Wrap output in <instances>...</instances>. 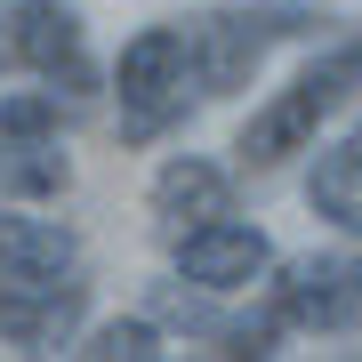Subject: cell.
<instances>
[{
  "instance_id": "obj_1",
  "label": "cell",
  "mask_w": 362,
  "mask_h": 362,
  "mask_svg": "<svg viewBox=\"0 0 362 362\" xmlns=\"http://www.w3.org/2000/svg\"><path fill=\"white\" fill-rule=\"evenodd\" d=\"M354 81H362V40H346V49H330L322 65H306L290 81V89H274L258 113H250V129H242V169H274V161H290V153H306V137L322 129V121L338 113V105L354 97Z\"/></svg>"
},
{
  "instance_id": "obj_2",
  "label": "cell",
  "mask_w": 362,
  "mask_h": 362,
  "mask_svg": "<svg viewBox=\"0 0 362 362\" xmlns=\"http://www.w3.org/2000/svg\"><path fill=\"white\" fill-rule=\"evenodd\" d=\"M290 33H314V16L306 8H226V16H202L194 25V97H233L266 65V49L290 40Z\"/></svg>"
},
{
  "instance_id": "obj_3",
  "label": "cell",
  "mask_w": 362,
  "mask_h": 362,
  "mask_svg": "<svg viewBox=\"0 0 362 362\" xmlns=\"http://www.w3.org/2000/svg\"><path fill=\"white\" fill-rule=\"evenodd\" d=\"M185 73H194V33H177V25H153L121 49L113 89L129 105V137H153L185 113Z\"/></svg>"
},
{
  "instance_id": "obj_4",
  "label": "cell",
  "mask_w": 362,
  "mask_h": 362,
  "mask_svg": "<svg viewBox=\"0 0 362 362\" xmlns=\"http://www.w3.org/2000/svg\"><path fill=\"white\" fill-rule=\"evenodd\" d=\"M8 57H16L25 73H40V81H65L73 97L97 81L73 0H8Z\"/></svg>"
},
{
  "instance_id": "obj_5",
  "label": "cell",
  "mask_w": 362,
  "mask_h": 362,
  "mask_svg": "<svg viewBox=\"0 0 362 362\" xmlns=\"http://www.w3.org/2000/svg\"><path fill=\"white\" fill-rule=\"evenodd\" d=\"M274 314L298 330H354L362 322V258H298L282 282H274Z\"/></svg>"
},
{
  "instance_id": "obj_6",
  "label": "cell",
  "mask_w": 362,
  "mask_h": 362,
  "mask_svg": "<svg viewBox=\"0 0 362 362\" xmlns=\"http://www.w3.org/2000/svg\"><path fill=\"white\" fill-rule=\"evenodd\" d=\"M274 258V242L258 226H233V218H209L194 233H177V274H185V290H209V298H226V290H250L266 274Z\"/></svg>"
},
{
  "instance_id": "obj_7",
  "label": "cell",
  "mask_w": 362,
  "mask_h": 362,
  "mask_svg": "<svg viewBox=\"0 0 362 362\" xmlns=\"http://www.w3.org/2000/svg\"><path fill=\"white\" fill-rule=\"evenodd\" d=\"M81 298H89L81 282H16V274H0V338L33 346V354L65 346L81 322Z\"/></svg>"
},
{
  "instance_id": "obj_8",
  "label": "cell",
  "mask_w": 362,
  "mask_h": 362,
  "mask_svg": "<svg viewBox=\"0 0 362 362\" xmlns=\"http://www.w3.org/2000/svg\"><path fill=\"white\" fill-rule=\"evenodd\" d=\"M226 202H233L226 169L202 161V153H177V161L153 169V218H161L169 233H194V226H209V218H226Z\"/></svg>"
},
{
  "instance_id": "obj_9",
  "label": "cell",
  "mask_w": 362,
  "mask_h": 362,
  "mask_svg": "<svg viewBox=\"0 0 362 362\" xmlns=\"http://www.w3.org/2000/svg\"><path fill=\"white\" fill-rule=\"evenodd\" d=\"M81 242L57 218H0V274L16 282H73Z\"/></svg>"
},
{
  "instance_id": "obj_10",
  "label": "cell",
  "mask_w": 362,
  "mask_h": 362,
  "mask_svg": "<svg viewBox=\"0 0 362 362\" xmlns=\"http://www.w3.org/2000/svg\"><path fill=\"white\" fill-rule=\"evenodd\" d=\"M73 185V161L57 153V137H0V194L8 202H57Z\"/></svg>"
},
{
  "instance_id": "obj_11",
  "label": "cell",
  "mask_w": 362,
  "mask_h": 362,
  "mask_svg": "<svg viewBox=\"0 0 362 362\" xmlns=\"http://www.w3.org/2000/svg\"><path fill=\"white\" fill-rule=\"evenodd\" d=\"M306 202L322 209L330 226L362 233V129H354L346 145H330L322 161H314V185H306Z\"/></svg>"
},
{
  "instance_id": "obj_12",
  "label": "cell",
  "mask_w": 362,
  "mask_h": 362,
  "mask_svg": "<svg viewBox=\"0 0 362 362\" xmlns=\"http://www.w3.org/2000/svg\"><path fill=\"white\" fill-rule=\"evenodd\" d=\"M73 354H89V362H153L161 354V330L137 322V314H129V322H97L89 346H73Z\"/></svg>"
},
{
  "instance_id": "obj_13",
  "label": "cell",
  "mask_w": 362,
  "mask_h": 362,
  "mask_svg": "<svg viewBox=\"0 0 362 362\" xmlns=\"http://www.w3.org/2000/svg\"><path fill=\"white\" fill-rule=\"evenodd\" d=\"M0 137H57V89L0 97Z\"/></svg>"
}]
</instances>
